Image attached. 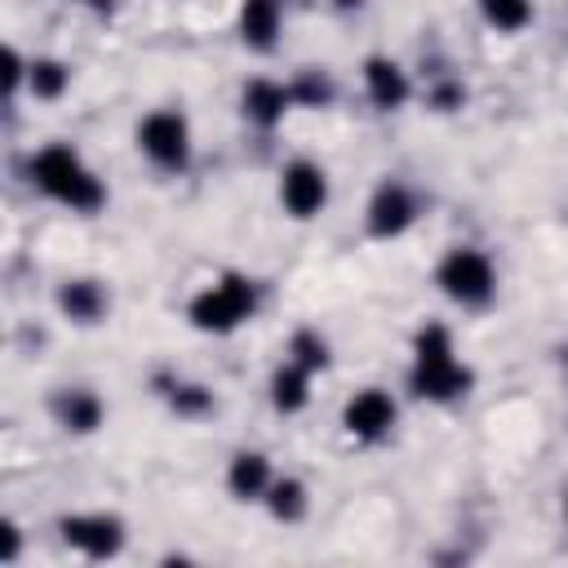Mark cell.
I'll use <instances>...</instances> for the list:
<instances>
[{"mask_svg":"<svg viewBox=\"0 0 568 568\" xmlns=\"http://www.w3.org/2000/svg\"><path fill=\"white\" fill-rule=\"evenodd\" d=\"M31 178H36V186H40L44 195H53V200H62V204H71V209H80V213H98V209L106 204V191H102V182L93 178V169H89L71 146H62V142L36 151Z\"/></svg>","mask_w":568,"mask_h":568,"instance_id":"obj_1","label":"cell"},{"mask_svg":"<svg viewBox=\"0 0 568 568\" xmlns=\"http://www.w3.org/2000/svg\"><path fill=\"white\" fill-rule=\"evenodd\" d=\"M413 390L422 399H457L470 390V368L453 355V333L426 324L413 342Z\"/></svg>","mask_w":568,"mask_h":568,"instance_id":"obj_2","label":"cell"},{"mask_svg":"<svg viewBox=\"0 0 568 568\" xmlns=\"http://www.w3.org/2000/svg\"><path fill=\"white\" fill-rule=\"evenodd\" d=\"M253 306H257L253 284L244 275H222L191 302V324L204 333H231L253 315Z\"/></svg>","mask_w":568,"mask_h":568,"instance_id":"obj_3","label":"cell"},{"mask_svg":"<svg viewBox=\"0 0 568 568\" xmlns=\"http://www.w3.org/2000/svg\"><path fill=\"white\" fill-rule=\"evenodd\" d=\"M435 284H439L453 302L479 306V302L493 297L497 271H493L488 253H479V248H453V253H444V262H439V271H435Z\"/></svg>","mask_w":568,"mask_h":568,"instance_id":"obj_4","label":"cell"},{"mask_svg":"<svg viewBox=\"0 0 568 568\" xmlns=\"http://www.w3.org/2000/svg\"><path fill=\"white\" fill-rule=\"evenodd\" d=\"M138 146L160 164V169H182L191 155V129L178 111H151L138 124Z\"/></svg>","mask_w":568,"mask_h":568,"instance_id":"obj_5","label":"cell"},{"mask_svg":"<svg viewBox=\"0 0 568 568\" xmlns=\"http://www.w3.org/2000/svg\"><path fill=\"white\" fill-rule=\"evenodd\" d=\"M58 532L71 550H80L89 559H106L124 546V524L115 515H67L58 524Z\"/></svg>","mask_w":568,"mask_h":568,"instance_id":"obj_6","label":"cell"},{"mask_svg":"<svg viewBox=\"0 0 568 568\" xmlns=\"http://www.w3.org/2000/svg\"><path fill=\"white\" fill-rule=\"evenodd\" d=\"M324 200H328V178H324L320 164H311V160L284 164V173H280V204L293 217H315L324 209Z\"/></svg>","mask_w":568,"mask_h":568,"instance_id":"obj_7","label":"cell"},{"mask_svg":"<svg viewBox=\"0 0 568 568\" xmlns=\"http://www.w3.org/2000/svg\"><path fill=\"white\" fill-rule=\"evenodd\" d=\"M342 426L355 435V439H382L390 426H395V399L377 386L368 390H355L342 408Z\"/></svg>","mask_w":568,"mask_h":568,"instance_id":"obj_8","label":"cell"},{"mask_svg":"<svg viewBox=\"0 0 568 568\" xmlns=\"http://www.w3.org/2000/svg\"><path fill=\"white\" fill-rule=\"evenodd\" d=\"M413 213H417V209H413V195H408L399 182H382V186L373 191V200H368V235L390 240V235L408 231Z\"/></svg>","mask_w":568,"mask_h":568,"instance_id":"obj_9","label":"cell"},{"mask_svg":"<svg viewBox=\"0 0 568 568\" xmlns=\"http://www.w3.org/2000/svg\"><path fill=\"white\" fill-rule=\"evenodd\" d=\"M364 84H368V98H373L382 111H395V106H404V98H408V75H404L399 62H390V58H368V62H364Z\"/></svg>","mask_w":568,"mask_h":568,"instance_id":"obj_10","label":"cell"},{"mask_svg":"<svg viewBox=\"0 0 568 568\" xmlns=\"http://www.w3.org/2000/svg\"><path fill=\"white\" fill-rule=\"evenodd\" d=\"M240 36L257 53L275 49V36H280V0H244L240 4Z\"/></svg>","mask_w":568,"mask_h":568,"instance_id":"obj_11","label":"cell"},{"mask_svg":"<svg viewBox=\"0 0 568 568\" xmlns=\"http://www.w3.org/2000/svg\"><path fill=\"white\" fill-rule=\"evenodd\" d=\"M288 102H293V93L284 84H275V80H248L244 84V115L253 124H262V129L280 124L284 111H288Z\"/></svg>","mask_w":568,"mask_h":568,"instance_id":"obj_12","label":"cell"},{"mask_svg":"<svg viewBox=\"0 0 568 568\" xmlns=\"http://www.w3.org/2000/svg\"><path fill=\"white\" fill-rule=\"evenodd\" d=\"M226 488L240 497V501H253L271 488V462L262 453H235L231 470H226Z\"/></svg>","mask_w":568,"mask_h":568,"instance_id":"obj_13","label":"cell"},{"mask_svg":"<svg viewBox=\"0 0 568 568\" xmlns=\"http://www.w3.org/2000/svg\"><path fill=\"white\" fill-rule=\"evenodd\" d=\"M58 306H62L71 320L93 324V320H102V311H106V293H102L98 280H67L62 293H58Z\"/></svg>","mask_w":568,"mask_h":568,"instance_id":"obj_14","label":"cell"},{"mask_svg":"<svg viewBox=\"0 0 568 568\" xmlns=\"http://www.w3.org/2000/svg\"><path fill=\"white\" fill-rule=\"evenodd\" d=\"M53 413H58V422L67 430H93L102 422V404H98L93 390H62L53 399Z\"/></svg>","mask_w":568,"mask_h":568,"instance_id":"obj_15","label":"cell"},{"mask_svg":"<svg viewBox=\"0 0 568 568\" xmlns=\"http://www.w3.org/2000/svg\"><path fill=\"white\" fill-rule=\"evenodd\" d=\"M306 382H311V368H302L297 359H288L275 377H271V404L280 413H297L306 404Z\"/></svg>","mask_w":568,"mask_h":568,"instance_id":"obj_16","label":"cell"},{"mask_svg":"<svg viewBox=\"0 0 568 568\" xmlns=\"http://www.w3.org/2000/svg\"><path fill=\"white\" fill-rule=\"evenodd\" d=\"M27 80H31V93L36 98H58L67 84H71V67L58 62V58H36L27 67Z\"/></svg>","mask_w":568,"mask_h":568,"instance_id":"obj_17","label":"cell"},{"mask_svg":"<svg viewBox=\"0 0 568 568\" xmlns=\"http://www.w3.org/2000/svg\"><path fill=\"white\" fill-rule=\"evenodd\" d=\"M266 506H271V515H275V519L293 524V519H302V515H306V488H302L297 479H280V484H271V488H266Z\"/></svg>","mask_w":568,"mask_h":568,"instance_id":"obj_18","label":"cell"},{"mask_svg":"<svg viewBox=\"0 0 568 568\" xmlns=\"http://www.w3.org/2000/svg\"><path fill=\"white\" fill-rule=\"evenodd\" d=\"M479 9L497 31H524L532 18V0H479Z\"/></svg>","mask_w":568,"mask_h":568,"instance_id":"obj_19","label":"cell"},{"mask_svg":"<svg viewBox=\"0 0 568 568\" xmlns=\"http://www.w3.org/2000/svg\"><path fill=\"white\" fill-rule=\"evenodd\" d=\"M288 355H293V359H297L302 368H311V373L328 364V346H324V342H320V337H315L311 328L293 333V346H288Z\"/></svg>","mask_w":568,"mask_h":568,"instance_id":"obj_20","label":"cell"},{"mask_svg":"<svg viewBox=\"0 0 568 568\" xmlns=\"http://www.w3.org/2000/svg\"><path fill=\"white\" fill-rule=\"evenodd\" d=\"M22 71H27V67H22V58H18V49L9 44V49H4V89H9V93L18 89V80H22Z\"/></svg>","mask_w":568,"mask_h":568,"instance_id":"obj_21","label":"cell"},{"mask_svg":"<svg viewBox=\"0 0 568 568\" xmlns=\"http://www.w3.org/2000/svg\"><path fill=\"white\" fill-rule=\"evenodd\" d=\"M173 404H178V408H204V404H209V395H204L200 386H182V390L173 395Z\"/></svg>","mask_w":568,"mask_h":568,"instance_id":"obj_22","label":"cell"},{"mask_svg":"<svg viewBox=\"0 0 568 568\" xmlns=\"http://www.w3.org/2000/svg\"><path fill=\"white\" fill-rule=\"evenodd\" d=\"M297 98H311V102H324V98H328V84H315V80H302V84H297Z\"/></svg>","mask_w":568,"mask_h":568,"instance_id":"obj_23","label":"cell"},{"mask_svg":"<svg viewBox=\"0 0 568 568\" xmlns=\"http://www.w3.org/2000/svg\"><path fill=\"white\" fill-rule=\"evenodd\" d=\"M364 0H337V9H359Z\"/></svg>","mask_w":568,"mask_h":568,"instance_id":"obj_24","label":"cell"},{"mask_svg":"<svg viewBox=\"0 0 568 568\" xmlns=\"http://www.w3.org/2000/svg\"><path fill=\"white\" fill-rule=\"evenodd\" d=\"M564 515H568V506H564Z\"/></svg>","mask_w":568,"mask_h":568,"instance_id":"obj_25","label":"cell"}]
</instances>
